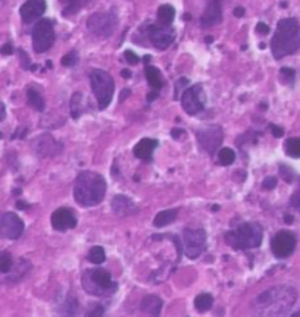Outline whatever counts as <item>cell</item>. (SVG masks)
<instances>
[{"instance_id":"1","label":"cell","mask_w":300,"mask_h":317,"mask_svg":"<svg viewBox=\"0 0 300 317\" xmlns=\"http://www.w3.org/2000/svg\"><path fill=\"white\" fill-rule=\"evenodd\" d=\"M296 298L297 292L294 288L277 285L256 297L252 307L256 316H284L291 310Z\"/></svg>"},{"instance_id":"2","label":"cell","mask_w":300,"mask_h":317,"mask_svg":"<svg viewBox=\"0 0 300 317\" xmlns=\"http://www.w3.org/2000/svg\"><path fill=\"white\" fill-rule=\"evenodd\" d=\"M105 194L106 181L100 174L84 171L77 176L74 187V197L80 206L93 207L105 198Z\"/></svg>"},{"instance_id":"3","label":"cell","mask_w":300,"mask_h":317,"mask_svg":"<svg viewBox=\"0 0 300 317\" xmlns=\"http://www.w3.org/2000/svg\"><path fill=\"white\" fill-rule=\"evenodd\" d=\"M300 49V24L294 18H284L278 22L271 40L272 56L280 60Z\"/></svg>"},{"instance_id":"4","label":"cell","mask_w":300,"mask_h":317,"mask_svg":"<svg viewBox=\"0 0 300 317\" xmlns=\"http://www.w3.org/2000/svg\"><path fill=\"white\" fill-rule=\"evenodd\" d=\"M262 226L255 222L243 223L239 228L227 232L225 235V241L227 244L236 250H250L258 248L262 244Z\"/></svg>"},{"instance_id":"5","label":"cell","mask_w":300,"mask_h":317,"mask_svg":"<svg viewBox=\"0 0 300 317\" xmlns=\"http://www.w3.org/2000/svg\"><path fill=\"white\" fill-rule=\"evenodd\" d=\"M83 288L87 294L94 297H109L116 292L118 285L112 281L108 270L96 267L86 270L83 275Z\"/></svg>"},{"instance_id":"6","label":"cell","mask_w":300,"mask_h":317,"mask_svg":"<svg viewBox=\"0 0 300 317\" xmlns=\"http://www.w3.org/2000/svg\"><path fill=\"white\" fill-rule=\"evenodd\" d=\"M90 86L97 99L99 109H106L111 105L115 91L113 78L103 69H93L90 72Z\"/></svg>"},{"instance_id":"7","label":"cell","mask_w":300,"mask_h":317,"mask_svg":"<svg viewBox=\"0 0 300 317\" xmlns=\"http://www.w3.org/2000/svg\"><path fill=\"white\" fill-rule=\"evenodd\" d=\"M118 25V17L113 11L96 12L87 19V30L99 38H108Z\"/></svg>"},{"instance_id":"8","label":"cell","mask_w":300,"mask_h":317,"mask_svg":"<svg viewBox=\"0 0 300 317\" xmlns=\"http://www.w3.org/2000/svg\"><path fill=\"white\" fill-rule=\"evenodd\" d=\"M206 248V232L203 229L187 228L183 232V251L184 254L194 260L203 254Z\"/></svg>"},{"instance_id":"9","label":"cell","mask_w":300,"mask_h":317,"mask_svg":"<svg viewBox=\"0 0 300 317\" xmlns=\"http://www.w3.org/2000/svg\"><path fill=\"white\" fill-rule=\"evenodd\" d=\"M33 49L37 53L47 52L55 43V30L53 24L49 19H40L33 28Z\"/></svg>"},{"instance_id":"10","label":"cell","mask_w":300,"mask_h":317,"mask_svg":"<svg viewBox=\"0 0 300 317\" xmlns=\"http://www.w3.org/2000/svg\"><path fill=\"white\" fill-rule=\"evenodd\" d=\"M196 137H197V141L200 144V147L209 153L210 156L219 148L222 140H224V134H222V129L218 126V125H209L203 129H199L196 132Z\"/></svg>"},{"instance_id":"11","label":"cell","mask_w":300,"mask_h":317,"mask_svg":"<svg viewBox=\"0 0 300 317\" xmlns=\"http://www.w3.org/2000/svg\"><path fill=\"white\" fill-rule=\"evenodd\" d=\"M181 105L186 113L188 115H197L205 109V94L202 86H193L187 90H184L181 96Z\"/></svg>"},{"instance_id":"12","label":"cell","mask_w":300,"mask_h":317,"mask_svg":"<svg viewBox=\"0 0 300 317\" xmlns=\"http://www.w3.org/2000/svg\"><path fill=\"white\" fill-rule=\"evenodd\" d=\"M147 38L156 49L165 50L174 43L175 31L171 28V25H150L147 28Z\"/></svg>"},{"instance_id":"13","label":"cell","mask_w":300,"mask_h":317,"mask_svg":"<svg viewBox=\"0 0 300 317\" xmlns=\"http://www.w3.org/2000/svg\"><path fill=\"white\" fill-rule=\"evenodd\" d=\"M296 248V238L287 230H280L271 241V250L275 257L285 259L293 254Z\"/></svg>"},{"instance_id":"14","label":"cell","mask_w":300,"mask_h":317,"mask_svg":"<svg viewBox=\"0 0 300 317\" xmlns=\"http://www.w3.org/2000/svg\"><path fill=\"white\" fill-rule=\"evenodd\" d=\"M24 232V222L15 213H5L0 216V236L6 240H18Z\"/></svg>"},{"instance_id":"15","label":"cell","mask_w":300,"mask_h":317,"mask_svg":"<svg viewBox=\"0 0 300 317\" xmlns=\"http://www.w3.org/2000/svg\"><path fill=\"white\" fill-rule=\"evenodd\" d=\"M47 9L46 0H27L21 6L19 15L25 24H31L37 19H40Z\"/></svg>"},{"instance_id":"16","label":"cell","mask_w":300,"mask_h":317,"mask_svg":"<svg viewBox=\"0 0 300 317\" xmlns=\"http://www.w3.org/2000/svg\"><path fill=\"white\" fill-rule=\"evenodd\" d=\"M52 226L59 232H65L77 226V217H75V214L71 210L65 207L57 209L52 214Z\"/></svg>"},{"instance_id":"17","label":"cell","mask_w":300,"mask_h":317,"mask_svg":"<svg viewBox=\"0 0 300 317\" xmlns=\"http://www.w3.org/2000/svg\"><path fill=\"white\" fill-rule=\"evenodd\" d=\"M34 151L40 156V157H46V156H55L59 154L62 151V144L57 142L52 135L46 134V135H40L36 142H34Z\"/></svg>"},{"instance_id":"18","label":"cell","mask_w":300,"mask_h":317,"mask_svg":"<svg viewBox=\"0 0 300 317\" xmlns=\"http://www.w3.org/2000/svg\"><path fill=\"white\" fill-rule=\"evenodd\" d=\"M222 21V0H209V3L202 15V27L209 28Z\"/></svg>"},{"instance_id":"19","label":"cell","mask_w":300,"mask_h":317,"mask_svg":"<svg viewBox=\"0 0 300 317\" xmlns=\"http://www.w3.org/2000/svg\"><path fill=\"white\" fill-rule=\"evenodd\" d=\"M112 210L115 214H118L119 217H125V216H131L135 214L138 211V206L128 197L125 195H116L112 200Z\"/></svg>"},{"instance_id":"20","label":"cell","mask_w":300,"mask_h":317,"mask_svg":"<svg viewBox=\"0 0 300 317\" xmlns=\"http://www.w3.org/2000/svg\"><path fill=\"white\" fill-rule=\"evenodd\" d=\"M158 147V141L153 138H143L134 147V156L141 160H150L153 156V151Z\"/></svg>"},{"instance_id":"21","label":"cell","mask_w":300,"mask_h":317,"mask_svg":"<svg viewBox=\"0 0 300 317\" xmlns=\"http://www.w3.org/2000/svg\"><path fill=\"white\" fill-rule=\"evenodd\" d=\"M162 299L156 295H147L141 299L140 310L147 316H159L162 310Z\"/></svg>"},{"instance_id":"22","label":"cell","mask_w":300,"mask_h":317,"mask_svg":"<svg viewBox=\"0 0 300 317\" xmlns=\"http://www.w3.org/2000/svg\"><path fill=\"white\" fill-rule=\"evenodd\" d=\"M144 73H146V78H147V83L149 86L152 87L153 90L159 91L162 87H164V81H162V75H161V70L152 65H146L144 68Z\"/></svg>"},{"instance_id":"23","label":"cell","mask_w":300,"mask_h":317,"mask_svg":"<svg viewBox=\"0 0 300 317\" xmlns=\"http://www.w3.org/2000/svg\"><path fill=\"white\" fill-rule=\"evenodd\" d=\"M60 2L63 3V11H62L63 17H71L84 9L93 0H60Z\"/></svg>"},{"instance_id":"24","label":"cell","mask_w":300,"mask_h":317,"mask_svg":"<svg viewBox=\"0 0 300 317\" xmlns=\"http://www.w3.org/2000/svg\"><path fill=\"white\" fill-rule=\"evenodd\" d=\"M86 110L84 96L81 93H75L71 99V116L74 119H78Z\"/></svg>"},{"instance_id":"25","label":"cell","mask_w":300,"mask_h":317,"mask_svg":"<svg viewBox=\"0 0 300 317\" xmlns=\"http://www.w3.org/2000/svg\"><path fill=\"white\" fill-rule=\"evenodd\" d=\"M177 214H178V210H174V209H172V210H164V211H161V213L156 214L153 223H155L156 228L168 226V225H171L172 222H175Z\"/></svg>"},{"instance_id":"26","label":"cell","mask_w":300,"mask_h":317,"mask_svg":"<svg viewBox=\"0 0 300 317\" xmlns=\"http://www.w3.org/2000/svg\"><path fill=\"white\" fill-rule=\"evenodd\" d=\"M175 18V9L171 5H162L158 9V22L161 25H171Z\"/></svg>"},{"instance_id":"27","label":"cell","mask_w":300,"mask_h":317,"mask_svg":"<svg viewBox=\"0 0 300 317\" xmlns=\"http://www.w3.org/2000/svg\"><path fill=\"white\" fill-rule=\"evenodd\" d=\"M27 100H28V105L33 109H36L38 112L44 110V99L41 97V94L36 88H28L27 90Z\"/></svg>"},{"instance_id":"28","label":"cell","mask_w":300,"mask_h":317,"mask_svg":"<svg viewBox=\"0 0 300 317\" xmlns=\"http://www.w3.org/2000/svg\"><path fill=\"white\" fill-rule=\"evenodd\" d=\"M218 158H219V165H222V166H230V165H233L234 160H236V153H234L230 147H224V148L219 150Z\"/></svg>"},{"instance_id":"29","label":"cell","mask_w":300,"mask_h":317,"mask_svg":"<svg viewBox=\"0 0 300 317\" xmlns=\"http://www.w3.org/2000/svg\"><path fill=\"white\" fill-rule=\"evenodd\" d=\"M194 305L199 311H207L213 305V297L210 294H200L196 297Z\"/></svg>"},{"instance_id":"30","label":"cell","mask_w":300,"mask_h":317,"mask_svg":"<svg viewBox=\"0 0 300 317\" xmlns=\"http://www.w3.org/2000/svg\"><path fill=\"white\" fill-rule=\"evenodd\" d=\"M285 153L290 157L300 158V138H288L285 141Z\"/></svg>"},{"instance_id":"31","label":"cell","mask_w":300,"mask_h":317,"mask_svg":"<svg viewBox=\"0 0 300 317\" xmlns=\"http://www.w3.org/2000/svg\"><path fill=\"white\" fill-rule=\"evenodd\" d=\"M105 260H106L105 250L99 246L92 247V250L89 251V262H92L93 264H102Z\"/></svg>"},{"instance_id":"32","label":"cell","mask_w":300,"mask_h":317,"mask_svg":"<svg viewBox=\"0 0 300 317\" xmlns=\"http://www.w3.org/2000/svg\"><path fill=\"white\" fill-rule=\"evenodd\" d=\"M78 311V302L75 299V297H69L66 298V301L63 302V308H62V313L60 314H65V316H75Z\"/></svg>"},{"instance_id":"33","label":"cell","mask_w":300,"mask_h":317,"mask_svg":"<svg viewBox=\"0 0 300 317\" xmlns=\"http://www.w3.org/2000/svg\"><path fill=\"white\" fill-rule=\"evenodd\" d=\"M14 267V260L12 256L8 251H0V272L2 273H9Z\"/></svg>"},{"instance_id":"34","label":"cell","mask_w":300,"mask_h":317,"mask_svg":"<svg viewBox=\"0 0 300 317\" xmlns=\"http://www.w3.org/2000/svg\"><path fill=\"white\" fill-rule=\"evenodd\" d=\"M280 76H281V81L285 84H293L294 78H296V70L291 68H281L280 70Z\"/></svg>"},{"instance_id":"35","label":"cell","mask_w":300,"mask_h":317,"mask_svg":"<svg viewBox=\"0 0 300 317\" xmlns=\"http://www.w3.org/2000/svg\"><path fill=\"white\" fill-rule=\"evenodd\" d=\"M77 62H78V54H77V52H75V50L66 53V54L62 57V65L66 66V68H72Z\"/></svg>"},{"instance_id":"36","label":"cell","mask_w":300,"mask_h":317,"mask_svg":"<svg viewBox=\"0 0 300 317\" xmlns=\"http://www.w3.org/2000/svg\"><path fill=\"white\" fill-rule=\"evenodd\" d=\"M187 84H188V79H187V78H181V79H178V81H177V84H175V94H174V99H175V100L180 99V91H181L183 88L186 90Z\"/></svg>"},{"instance_id":"37","label":"cell","mask_w":300,"mask_h":317,"mask_svg":"<svg viewBox=\"0 0 300 317\" xmlns=\"http://www.w3.org/2000/svg\"><path fill=\"white\" fill-rule=\"evenodd\" d=\"M124 57H125V60L130 63V65H137L138 62H140V59H138V56L132 52V50H125V53H124Z\"/></svg>"},{"instance_id":"38","label":"cell","mask_w":300,"mask_h":317,"mask_svg":"<svg viewBox=\"0 0 300 317\" xmlns=\"http://www.w3.org/2000/svg\"><path fill=\"white\" fill-rule=\"evenodd\" d=\"M275 185H277V179H275L274 176H268V178H265L263 182H262V188H263V190H274Z\"/></svg>"},{"instance_id":"39","label":"cell","mask_w":300,"mask_h":317,"mask_svg":"<svg viewBox=\"0 0 300 317\" xmlns=\"http://www.w3.org/2000/svg\"><path fill=\"white\" fill-rule=\"evenodd\" d=\"M291 206L296 209V210H299L300 211V187L297 188V191L293 194V197H291Z\"/></svg>"},{"instance_id":"40","label":"cell","mask_w":300,"mask_h":317,"mask_svg":"<svg viewBox=\"0 0 300 317\" xmlns=\"http://www.w3.org/2000/svg\"><path fill=\"white\" fill-rule=\"evenodd\" d=\"M19 57H21V63L24 69H30V59L27 56V53L24 50H19Z\"/></svg>"},{"instance_id":"41","label":"cell","mask_w":300,"mask_h":317,"mask_svg":"<svg viewBox=\"0 0 300 317\" xmlns=\"http://www.w3.org/2000/svg\"><path fill=\"white\" fill-rule=\"evenodd\" d=\"M0 53H2L3 56H9V54H12V53H14V47H12V44H11V43L3 44L2 49H0Z\"/></svg>"},{"instance_id":"42","label":"cell","mask_w":300,"mask_h":317,"mask_svg":"<svg viewBox=\"0 0 300 317\" xmlns=\"http://www.w3.org/2000/svg\"><path fill=\"white\" fill-rule=\"evenodd\" d=\"M256 33H259V34L265 35V34H268V33H269V27H268L265 22H259V24L256 25Z\"/></svg>"},{"instance_id":"43","label":"cell","mask_w":300,"mask_h":317,"mask_svg":"<svg viewBox=\"0 0 300 317\" xmlns=\"http://www.w3.org/2000/svg\"><path fill=\"white\" fill-rule=\"evenodd\" d=\"M271 131H272V135L275 138H280V137L284 135V129L281 126H278V125H271Z\"/></svg>"},{"instance_id":"44","label":"cell","mask_w":300,"mask_h":317,"mask_svg":"<svg viewBox=\"0 0 300 317\" xmlns=\"http://www.w3.org/2000/svg\"><path fill=\"white\" fill-rule=\"evenodd\" d=\"M105 314V308L103 307H94V308H90L87 316H103Z\"/></svg>"},{"instance_id":"45","label":"cell","mask_w":300,"mask_h":317,"mask_svg":"<svg viewBox=\"0 0 300 317\" xmlns=\"http://www.w3.org/2000/svg\"><path fill=\"white\" fill-rule=\"evenodd\" d=\"M158 94H159V91H156V90H153L152 93H149L147 94V102H153L158 97Z\"/></svg>"},{"instance_id":"46","label":"cell","mask_w":300,"mask_h":317,"mask_svg":"<svg viewBox=\"0 0 300 317\" xmlns=\"http://www.w3.org/2000/svg\"><path fill=\"white\" fill-rule=\"evenodd\" d=\"M234 15H236L237 18H242V17H244V8H242V6L236 8V9H234Z\"/></svg>"},{"instance_id":"47","label":"cell","mask_w":300,"mask_h":317,"mask_svg":"<svg viewBox=\"0 0 300 317\" xmlns=\"http://www.w3.org/2000/svg\"><path fill=\"white\" fill-rule=\"evenodd\" d=\"M184 134V131L183 129H178V128H174L172 131H171V135H172V138H178L180 135H183Z\"/></svg>"},{"instance_id":"48","label":"cell","mask_w":300,"mask_h":317,"mask_svg":"<svg viewBox=\"0 0 300 317\" xmlns=\"http://www.w3.org/2000/svg\"><path fill=\"white\" fill-rule=\"evenodd\" d=\"M130 94H131V91H130V90H127V88H125V90H122V93H121V97H119V102H124V100H125V97H128Z\"/></svg>"},{"instance_id":"49","label":"cell","mask_w":300,"mask_h":317,"mask_svg":"<svg viewBox=\"0 0 300 317\" xmlns=\"http://www.w3.org/2000/svg\"><path fill=\"white\" fill-rule=\"evenodd\" d=\"M121 75H122V78H127V79L131 78V72H130L128 69H124V70L121 72Z\"/></svg>"},{"instance_id":"50","label":"cell","mask_w":300,"mask_h":317,"mask_svg":"<svg viewBox=\"0 0 300 317\" xmlns=\"http://www.w3.org/2000/svg\"><path fill=\"white\" fill-rule=\"evenodd\" d=\"M17 207H18L19 210H25V209H27V204L22 203V201H18V203H17Z\"/></svg>"},{"instance_id":"51","label":"cell","mask_w":300,"mask_h":317,"mask_svg":"<svg viewBox=\"0 0 300 317\" xmlns=\"http://www.w3.org/2000/svg\"><path fill=\"white\" fill-rule=\"evenodd\" d=\"M285 223H293V216H285Z\"/></svg>"},{"instance_id":"52","label":"cell","mask_w":300,"mask_h":317,"mask_svg":"<svg viewBox=\"0 0 300 317\" xmlns=\"http://www.w3.org/2000/svg\"><path fill=\"white\" fill-rule=\"evenodd\" d=\"M205 41H206V43H212V41H213V38H212V37H206V40H205Z\"/></svg>"}]
</instances>
